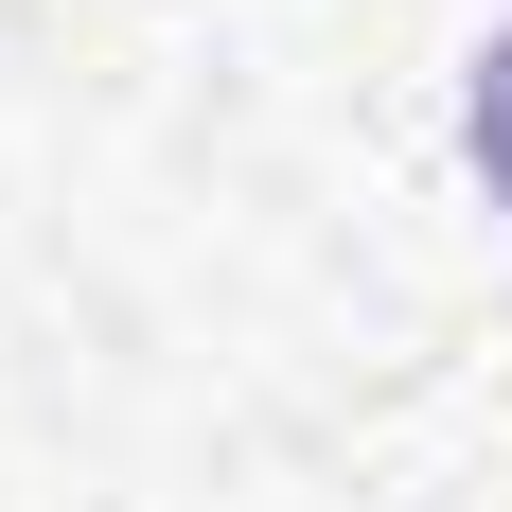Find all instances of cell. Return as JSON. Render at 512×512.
<instances>
[{"mask_svg":"<svg viewBox=\"0 0 512 512\" xmlns=\"http://www.w3.org/2000/svg\"><path fill=\"white\" fill-rule=\"evenodd\" d=\"M477 177H495V212H512V36L477 53Z\"/></svg>","mask_w":512,"mask_h":512,"instance_id":"6da1fadb","label":"cell"}]
</instances>
